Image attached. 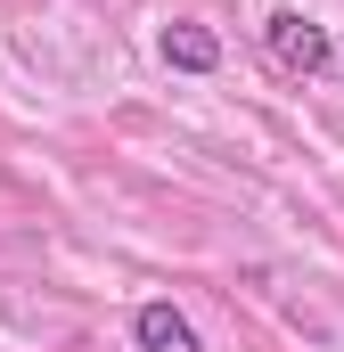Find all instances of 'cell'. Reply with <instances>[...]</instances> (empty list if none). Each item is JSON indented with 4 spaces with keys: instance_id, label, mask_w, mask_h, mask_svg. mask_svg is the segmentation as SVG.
Segmentation results:
<instances>
[{
    "instance_id": "1",
    "label": "cell",
    "mask_w": 344,
    "mask_h": 352,
    "mask_svg": "<svg viewBox=\"0 0 344 352\" xmlns=\"http://www.w3.org/2000/svg\"><path fill=\"white\" fill-rule=\"evenodd\" d=\"M262 50H270V66H279V74H295V82H320V74L336 66L328 25H312L303 8H270V16H262Z\"/></svg>"
},
{
    "instance_id": "2",
    "label": "cell",
    "mask_w": 344,
    "mask_h": 352,
    "mask_svg": "<svg viewBox=\"0 0 344 352\" xmlns=\"http://www.w3.org/2000/svg\"><path fill=\"white\" fill-rule=\"evenodd\" d=\"M131 336H140V352H205L197 328H189L172 303H140V311H131Z\"/></svg>"
},
{
    "instance_id": "3",
    "label": "cell",
    "mask_w": 344,
    "mask_h": 352,
    "mask_svg": "<svg viewBox=\"0 0 344 352\" xmlns=\"http://www.w3.org/2000/svg\"><path fill=\"white\" fill-rule=\"evenodd\" d=\"M164 66H180V74H213V66H222V41H213L205 25H172V33H164Z\"/></svg>"
}]
</instances>
